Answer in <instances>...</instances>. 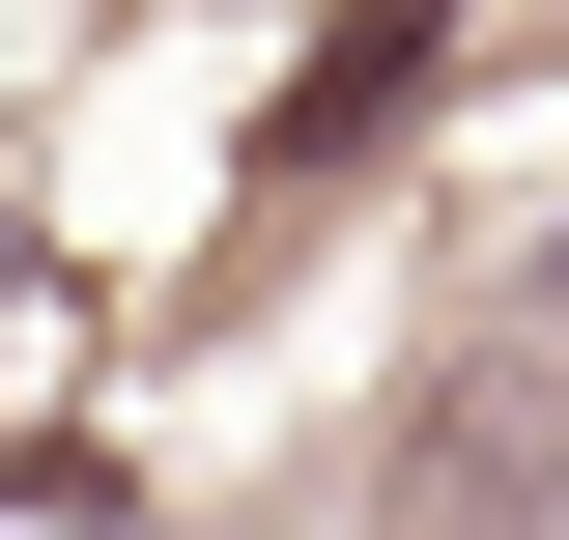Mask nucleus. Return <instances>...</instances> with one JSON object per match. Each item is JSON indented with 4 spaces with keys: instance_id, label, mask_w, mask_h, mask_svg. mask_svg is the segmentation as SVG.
<instances>
[{
    "instance_id": "1",
    "label": "nucleus",
    "mask_w": 569,
    "mask_h": 540,
    "mask_svg": "<svg viewBox=\"0 0 569 540\" xmlns=\"http://www.w3.org/2000/svg\"><path fill=\"white\" fill-rule=\"evenodd\" d=\"M370 540H569V341H456L399 399V456H370Z\"/></svg>"
},
{
    "instance_id": "2",
    "label": "nucleus",
    "mask_w": 569,
    "mask_h": 540,
    "mask_svg": "<svg viewBox=\"0 0 569 540\" xmlns=\"http://www.w3.org/2000/svg\"><path fill=\"white\" fill-rule=\"evenodd\" d=\"M427 58H456V0H342V58L284 86V171H342V142H370V114H399V86H427Z\"/></svg>"
},
{
    "instance_id": "3",
    "label": "nucleus",
    "mask_w": 569,
    "mask_h": 540,
    "mask_svg": "<svg viewBox=\"0 0 569 540\" xmlns=\"http://www.w3.org/2000/svg\"><path fill=\"white\" fill-rule=\"evenodd\" d=\"M541 341H569V257H541Z\"/></svg>"
}]
</instances>
